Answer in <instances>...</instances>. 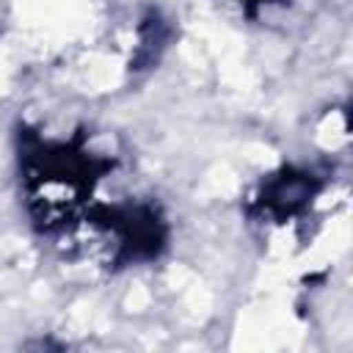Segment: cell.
I'll return each instance as SVG.
<instances>
[{
  "label": "cell",
  "instance_id": "obj_1",
  "mask_svg": "<svg viewBox=\"0 0 353 353\" xmlns=\"http://www.w3.org/2000/svg\"><path fill=\"white\" fill-rule=\"evenodd\" d=\"M14 149L25 212L44 237L74 232L83 212L97 201L99 182L116 168V157L94 149L85 130L52 138L30 124H19Z\"/></svg>",
  "mask_w": 353,
  "mask_h": 353
},
{
  "label": "cell",
  "instance_id": "obj_2",
  "mask_svg": "<svg viewBox=\"0 0 353 353\" xmlns=\"http://www.w3.org/2000/svg\"><path fill=\"white\" fill-rule=\"evenodd\" d=\"M74 232L85 234L91 256L110 273L157 262L171 240L165 212L146 199L94 201Z\"/></svg>",
  "mask_w": 353,
  "mask_h": 353
},
{
  "label": "cell",
  "instance_id": "obj_3",
  "mask_svg": "<svg viewBox=\"0 0 353 353\" xmlns=\"http://www.w3.org/2000/svg\"><path fill=\"white\" fill-rule=\"evenodd\" d=\"M328 188V174L314 165L284 163L265 174L243 201V215L259 226H287L317 204Z\"/></svg>",
  "mask_w": 353,
  "mask_h": 353
},
{
  "label": "cell",
  "instance_id": "obj_4",
  "mask_svg": "<svg viewBox=\"0 0 353 353\" xmlns=\"http://www.w3.org/2000/svg\"><path fill=\"white\" fill-rule=\"evenodd\" d=\"M168 25L157 11H149L138 25V47H135V69H143L157 61L168 41Z\"/></svg>",
  "mask_w": 353,
  "mask_h": 353
},
{
  "label": "cell",
  "instance_id": "obj_5",
  "mask_svg": "<svg viewBox=\"0 0 353 353\" xmlns=\"http://www.w3.org/2000/svg\"><path fill=\"white\" fill-rule=\"evenodd\" d=\"M237 3H240V11H243L248 19H256L259 11L273 8V6H279V3H284V0H237Z\"/></svg>",
  "mask_w": 353,
  "mask_h": 353
}]
</instances>
